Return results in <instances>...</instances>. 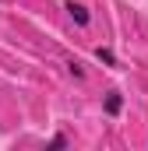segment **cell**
Here are the masks:
<instances>
[{"instance_id":"1","label":"cell","mask_w":148,"mask_h":151,"mask_svg":"<svg viewBox=\"0 0 148 151\" xmlns=\"http://www.w3.org/2000/svg\"><path fill=\"white\" fill-rule=\"evenodd\" d=\"M64 11L71 14V21H74V25H81V28H88V21H92V14H88V7H85V4H78V0H67V4H64Z\"/></svg>"},{"instance_id":"5","label":"cell","mask_w":148,"mask_h":151,"mask_svg":"<svg viewBox=\"0 0 148 151\" xmlns=\"http://www.w3.org/2000/svg\"><path fill=\"white\" fill-rule=\"evenodd\" d=\"M49 148H67V137H64V134H57V137L49 141Z\"/></svg>"},{"instance_id":"4","label":"cell","mask_w":148,"mask_h":151,"mask_svg":"<svg viewBox=\"0 0 148 151\" xmlns=\"http://www.w3.org/2000/svg\"><path fill=\"white\" fill-rule=\"evenodd\" d=\"M67 70H71L74 77H85V63H81V60H71V63H67Z\"/></svg>"},{"instance_id":"2","label":"cell","mask_w":148,"mask_h":151,"mask_svg":"<svg viewBox=\"0 0 148 151\" xmlns=\"http://www.w3.org/2000/svg\"><path fill=\"white\" fill-rule=\"evenodd\" d=\"M102 109H106V116H116L120 109H123V95H120V91H110L106 102H102Z\"/></svg>"},{"instance_id":"3","label":"cell","mask_w":148,"mask_h":151,"mask_svg":"<svg viewBox=\"0 0 148 151\" xmlns=\"http://www.w3.org/2000/svg\"><path fill=\"white\" fill-rule=\"evenodd\" d=\"M95 60H99V63H106V67H116V53L106 49V46H99V49H95Z\"/></svg>"}]
</instances>
